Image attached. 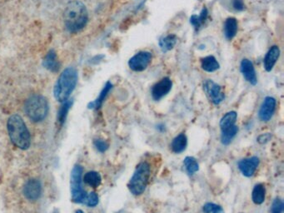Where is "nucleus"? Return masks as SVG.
Returning a JSON list of instances; mask_svg holds the SVG:
<instances>
[{
	"label": "nucleus",
	"instance_id": "obj_28",
	"mask_svg": "<svg viewBox=\"0 0 284 213\" xmlns=\"http://www.w3.org/2000/svg\"><path fill=\"white\" fill-rule=\"evenodd\" d=\"M203 210L205 213H224L223 208L214 203H206L203 206Z\"/></svg>",
	"mask_w": 284,
	"mask_h": 213
},
{
	"label": "nucleus",
	"instance_id": "obj_34",
	"mask_svg": "<svg viewBox=\"0 0 284 213\" xmlns=\"http://www.w3.org/2000/svg\"><path fill=\"white\" fill-rule=\"evenodd\" d=\"M76 213H84L82 210H78L77 211Z\"/></svg>",
	"mask_w": 284,
	"mask_h": 213
},
{
	"label": "nucleus",
	"instance_id": "obj_19",
	"mask_svg": "<svg viewBox=\"0 0 284 213\" xmlns=\"http://www.w3.org/2000/svg\"><path fill=\"white\" fill-rule=\"evenodd\" d=\"M178 41V38L176 35L173 34H169V35L165 36L163 38H161L159 40L160 48L162 49V52H167L174 48Z\"/></svg>",
	"mask_w": 284,
	"mask_h": 213
},
{
	"label": "nucleus",
	"instance_id": "obj_21",
	"mask_svg": "<svg viewBox=\"0 0 284 213\" xmlns=\"http://www.w3.org/2000/svg\"><path fill=\"white\" fill-rule=\"evenodd\" d=\"M265 188L263 184H258L255 186L252 193V198L255 204L260 205L265 200Z\"/></svg>",
	"mask_w": 284,
	"mask_h": 213
},
{
	"label": "nucleus",
	"instance_id": "obj_31",
	"mask_svg": "<svg viewBox=\"0 0 284 213\" xmlns=\"http://www.w3.org/2000/svg\"><path fill=\"white\" fill-rule=\"evenodd\" d=\"M94 146L100 152H104L109 148V144L105 141L101 139H96L94 142Z\"/></svg>",
	"mask_w": 284,
	"mask_h": 213
},
{
	"label": "nucleus",
	"instance_id": "obj_1",
	"mask_svg": "<svg viewBox=\"0 0 284 213\" xmlns=\"http://www.w3.org/2000/svg\"><path fill=\"white\" fill-rule=\"evenodd\" d=\"M89 13L86 7L80 1H73L67 5L64 12V22L67 29L76 33L86 26Z\"/></svg>",
	"mask_w": 284,
	"mask_h": 213
},
{
	"label": "nucleus",
	"instance_id": "obj_32",
	"mask_svg": "<svg viewBox=\"0 0 284 213\" xmlns=\"http://www.w3.org/2000/svg\"><path fill=\"white\" fill-rule=\"evenodd\" d=\"M272 138V135L270 133H264V134H262L258 137V142L260 143V144H264V143H267V142H269Z\"/></svg>",
	"mask_w": 284,
	"mask_h": 213
},
{
	"label": "nucleus",
	"instance_id": "obj_22",
	"mask_svg": "<svg viewBox=\"0 0 284 213\" xmlns=\"http://www.w3.org/2000/svg\"><path fill=\"white\" fill-rule=\"evenodd\" d=\"M84 182L92 188H98L101 184V176L97 172H89L84 176Z\"/></svg>",
	"mask_w": 284,
	"mask_h": 213
},
{
	"label": "nucleus",
	"instance_id": "obj_2",
	"mask_svg": "<svg viewBox=\"0 0 284 213\" xmlns=\"http://www.w3.org/2000/svg\"><path fill=\"white\" fill-rule=\"evenodd\" d=\"M7 128L11 141L18 148L25 150L30 147V134L20 116L12 115L7 122Z\"/></svg>",
	"mask_w": 284,
	"mask_h": 213
},
{
	"label": "nucleus",
	"instance_id": "obj_11",
	"mask_svg": "<svg viewBox=\"0 0 284 213\" xmlns=\"http://www.w3.org/2000/svg\"><path fill=\"white\" fill-rule=\"evenodd\" d=\"M41 183L37 179H30L26 183L23 188V194L28 200L35 201L41 195Z\"/></svg>",
	"mask_w": 284,
	"mask_h": 213
},
{
	"label": "nucleus",
	"instance_id": "obj_17",
	"mask_svg": "<svg viewBox=\"0 0 284 213\" xmlns=\"http://www.w3.org/2000/svg\"><path fill=\"white\" fill-rule=\"evenodd\" d=\"M201 67L204 71L208 72V73H213V72L217 71L219 69L220 65L214 57L208 56L202 59Z\"/></svg>",
	"mask_w": 284,
	"mask_h": 213
},
{
	"label": "nucleus",
	"instance_id": "obj_27",
	"mask_svg": "<svg viewBox=\"0 0 284 213\" xmlns=\"http://www.w3.org/2000/svg\"><path fill=\"white\" fill-rule=\"evenodd\" d=\"M72 104H73L72 100H67L66 102H64L63 106H61V108L59 109V122L60 124H63L65 119H66L67 114H68V112H69V110L71 107Z\"/></svg>",
	"mask_w": 284,
	"mask_h": 213
},
{
	"label": "nucleus",
	"instance_id": "obj_3",
	"mask_svg": "<svg viewBox=\"0 0 284 213\" xmlns=\"http://www.w3.org/2000/svg\"><path fill=\"white\" fill-rule=\"evenodd\" d=\"M78 82V72L74 68H67L62 72L58 81L54 85L53 95L60 103L69 100V96L74 91Z\"/></svg>",
	"mask_w": 284,
	"mask_h": 213
},
{
	"label": "nucleus",
	"instance_id": "obj_20",
	"mask_svg": "<svg viewBox=\"0 0 284 213\" xmlns=\"http://www.w3.org/2000/svg\"><path fill=\"white\" fill-rule=\"evenodd\" d=\"M171 147H172L173 152L175 153L183 152L187 147V137L185 135L182 133V134L178 135V137H176L173 139Z\"/></svg>",
	"mask_w": 284,
	"mask_h": 213
},
{
	"label": "nucleus",
	"instance_id": "obj_10",
	"mask_svg": "<svg viewBox=\"0 0 284 213\" xmlns=\"http://www.w3.org/2000/svg\"><path fill=\"white\" fill-rule=\"evenodd\" d=\"M276 99L273 97L265 98L264 103L262 104L261 108L259 110V118L262 121L268 122L271 119L276 109Z\"/></svg>",
	"mask_w": 284,
	"mask_h": 213
},
{
	"label": "nucleus",
	"instance_id": "obj_4",
	"mask_svg": "<svg viewBox=\"0 0 284 213\" xmlns=\"http://www.w3.org/2000/svg\"><path fill=\"white\" fill-rule=\"evenodd\" d=\"M24 110L27 116L33 122H40L44 119L48 114V102L44 97L38 94L33 95L27 99L24 105Z\"/></svg>",
	"mask_w": 284,
	"mask_h": 213
},
{
	"label": "nucleus",
	"instance_id": "obj_9",
	"mask_svg": "<svg viewBox=\"0 0 284 213\" xmlns=\"http://www.w3.org/2000/svg\"><path fill=\"white\" fill-rule=\"evenodd\" d=\"M173 83L169 78H163L155 84L152 89V97L155 101H158L166 96L172 89Z\"/></svg>",
	"mask_w": 284,
	"mask_h": 213
},
{
	"label": "nucleus",
	"instance_id": "obj_5",
	"mask_svg": "<svg viewBox=\"0 0 284 213\" xmlns=\"http://www.w3.org/2000/svg\"><path fill=\"white\" fill-rule=\"evenodd\" d=\"M149 176V164L146 162L140 163L128 185L130 192L135 196H140L144 193L148 183Z\"/></svg>",
	"mask_w": 284,
	"mask_h": 213
},
{
	"label": "nucleus",
	"instance_id": "obj_14",
	"mask_svg": "<svg viewBox=\"0 0 284 213\" xmlns=\"http://www.w3.org/2000/svg\"><path fill=\"white\" fill-rule=\"evenodd\" d=\"M280 56V49L278 46H273L264 58V69L267 72H271Z\"/></svg>",
	"mask_w": 284,
	"mask_h": 213
},
{
	"label": "nucleus",
	"instance_id": "obj_8",
	"mask_svg": "<svg viewBox=\"0 0 284 213\" xmlns=\"http://www.w3.org/2000/svg\"><path fill=\"white\" fill-rule=\"evenodd\" d=\"M204 90L210 101L215 105L220 104L225 99V95L222 92L221 87L212 80L206 82L204 84Z\"/></svg>",
	"mask_w": 284,
	"mask_h": 213
},
{
	"label": "nucleus",
	"instance_id": "obj_12",
	"mask_svg": "<svg viewBox=\"0 0 284 213\" xmlns=\"http://www.w3.org/2000/svg\"><path fill=\"white\" fill-rule=\"evenodd\" d=\"M259 164V159L257 157H249L240 161L239 163V170L245 177H251L254 175Z\"/></svg>",
	"mask_w": 284,
	"mask_h": 213
},
{
	"label": "nucleus",
	"instance_id": "obj_33",
	"mask_svg": "<svg viewBox=\"0 0 284 213\" xmlns=\"http://www.w3.org/2000/svg\"><path fill=\"white\" fill-rule=\"evenodd\" d=\"M234 8L238 11H243L245 8L244 0H234L233 2Z\"/></svg>",
	"mask_w": 284,
	"mask_h": 213
},
{
	"label": "nucleus",
	"instance_id": "obj_16",
	"mask_svg": "<svg viewBox=\"0 0 284 213\" xmlns=\"http://www.w3.org/2000/svg\"><path fill=\"white\" fill-rule=\"evenodd\" d=\"M238 32V22L236 18H229L224 24V35L229 40H232Z\"/></svg>",
	"mask_w": 284,
	"mask_h": 213
},
{
	"label": "nucleus",
	"instance_id": "obj_29",
	"mask_svg": "<svg viewBox=\"0 0 284 213\" xmlns=\"http://www.w3.org/2000/svg\"><path fill=\"white\" fill-rule=\"evenodd\" d=\"M84 203H85L87 206H89L90 208L95 207L99 203V197L95 193H89V195L86 196Z\"/></svg>",
	"mask_w": 284,
	"mask_h": 213
},
{
	"label": "nucleus",
	"instance_id": "obj_25",
	"mask_svg": "<svg viewBox=\"0 0 284 213\" xmlns=\"http://www.w3.org/2000/svg\"><path fill=\"white\" fill-rule=\"evenodd\" d=\"M208 9L204 8L199 15H193L191 17L190 23L194 26L196 29L200 28L201 25L205 22L207 17H208Z\"/></svg>",
	"mask_w": 284,
	"mask_h": 213
},
{
	"label": "nucleus",
	"instance_id": "obj_6",
	"mask_svg": "<svg viewBox=\"0 0 284 213\" xmlns=\"http://www.w3.org/2000/svg\"><path fill=\"white\" fill-rule=\"evenodd\" d=\"M82 173L83 168L80 166H75L71 173L72 198L74 203H84L87 193L82 188Z\"/></svg>",
	"mask_w": 284,
	"mask_h": 213
},
{
	"label": "nucleus",
	"instance_id": "obj_24",
	"mask_svg": "<svg viewBox=\"0 0 284 213\" xmlns=\"http://www.w3.org/2000/svg\"><path fill=\"white\" fill-rule=\"evenodd\" d=\"M112 85L111 83H109L108 82L107 83L106 85L104 86V89L102 90L101 93H100V95H99V98L96 99V101L93 102L90 105H89V107H93V108H99L101 106L102 104H103V102L104 101V99L106 98L107 95L109 94V91L111 90Z\"/></svg>",
	"mask_w": 284,
	"mask_h": 213
},
{
	"label": "nucleus",
	"instance_id": "obj_7",
	"mask_svg": "<svg viewBox=\"0 0 284 213\" xmlns=\"http://www.w3.org/2000/svg\"><path fill=\"white\" fill-rule=\"evenodd\" d=\"M152 60V54L149 52L142 51L136 53L129 61V66L133 71L142 72L147 69Z\"/></svg>",
	"mask_w": 284,
	"mask_h": 213
},
{
	"label": "nucleus",
	"instance_id": "obj_18",
	"mask_svg": "<svg viewBox=\"0 0 284 213\" xmlns=\"http://www.w3.org/2000/svg\"><path fill=\"white\" fill-rule=\"evenodd\" d=\"M238 131H239V128L236 125L222 129L221 140H222L223 144L229 145L231 142L232 140L234 139V137L236 136Z\"/></svg>",
	"mask_w": 284,
	"mask_h": 213
},
{
	"label": "nucleus",
	"instance_id": "obj_23",
	"mask_svg": "<svg viewBox=\"0 0 284 213\" xmlns=\"http://www.w3.org/2000/svg\"><path fill=\"white\" fill-rule=\"evenodd\" d=\"M237 117H238V114H237L236 112H234V111L226 113V114L222 117V119H221L220 121L221 129H224V128H227V127H231V126L235 125Z\"/></svg>",
	"mask_w": 284,
	"mask_h": 213
},
{
	"label": "nucleus",
	"instance_id": "obj_15",
	"mask_svg": "<svg viewBox=\"0 0 284 213\" xmlns=\"http://www.w3.org/2000/svg\"><path fill=\"white\" fill-rule=\"evenodd\" d=\"M43 66L46 69H48L49 71L56 73L60 69V63L58 60V57L56 54L55 51H48L45 58L43 59Z\"/></svg>",
	"mask_w": 284,
	"mask_h": 213
},
{
	"label": "nucleus",
	"instance_id": "obj_26",
	"mask_svg": "<svg viewBox=\"0 0 284 213\" xmlns=\"http://www.w3.org/2000/svg\"><path fill=\"white\" fill-rule=\"evenodd\" d=\"M183 164L185 166L186 170L189 174H194L196 172H198L199 169V166H198L197 160L193 157H187L184 161H183Z\"/></svg>",
	"mask_w": 284,
	"mask_h": 213
},
{
	"label": "nucleus",
	"instance_id": "obj_13",
	"mask_svg": "<svg viewBox=\"0 0 284 213\" xmlns=\"http://www.w3.org/2000/svg\"><path fill=\"white\" fill-rule=\"evenodd\" d=\"M242 74L244 75V79L249 82L252 85H256L258 83L257 79L256 72L254 69V64L249 59H243L241 62Z\"/></svg>",
	"mask_w": 284,
	"mask_h": 213
},
{
	"label": "nucleus",
	"instance_id": "obj_30",
	"mask_svg": "<svg viewBox=\"0 0 284 213\" xmlns=\"http://www.w3.org/2000/svg\"><path fill=\"white\" fill-rule=\"evenodd\" d=\"M284 209V203L281 199L277 198L274 200L272 205L271 213H283Z\"/></svg>",
	"mask_w": 284,
	"mask_h": 213
}]
</instances>
